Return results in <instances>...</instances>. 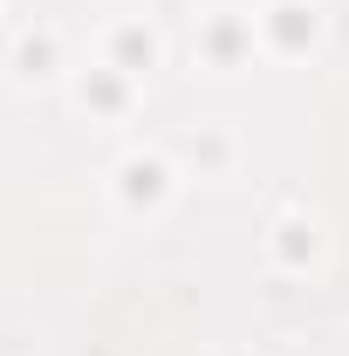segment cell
Returning a JSON list of instances; mask_svg holds the SVG:
<instances>
[{
    "instance_id": "6da1fadb",
    "label": "cell",
    "mask_w": 349,
    "mask_h": 356,
    "mask_svg": "<svg viewBox=\"0 0 349 356\" xmlns=\"http://www.w3.org/2000/svg\"><path fill=\"white\" fill-rule=\"evenodd\" d=\"M117 199H124L131 213H137V206L158 213V206L172 199V165H165L158 151H131V158L117 165Z\"/></svg>"
},
{
    "instance_id": "7a4b0ae2",
    "label": "cell",
    "mask_w": 349,
    "mask_h": 356,
    "mask_svg": "<svg viewBox=\"0 0 349 356\" xmlns=\"http://www.w3.org/2000/svg\"><path fill=\"white\" fill-rule=\"evenodd\" d=\"M261 35L274 48H288V55H295V48H315V35H322V7H315V0H274V7L261 14Z\"/></svg>"
},
{
    "instance_id": "3957f363",
    "label": "cell",
    "mask_w": 349,
    "mask_h": 356,
    "mask_svg": "<svg viewBox=\"0 0 349 356\" xmlns=\"http://www.w3.org/2000/svg\"><path fill=\"white\" fill-rule=\"evenodd\" d=\"M199 28H206V55H213V69H233L240 48H254V21H240L233 7H213Z\"/></svg>"
},
{
    "instance_id": "277c9868",
    "label": "cell",
    "mask_w": 349,
    "mask_h": 356,
    "mask_svg": "<svg viewBox=\"0 0 349 356\" xmlns=\"http://www.w3.org/2000/svg\"><path fill=\"white\" fill-rule=\"evenodd\" d=\"M151 62H158V35L137 28V21H117L110 28V69L117 76H151Z\"/></svg>"
},
{
    "instance_id": "5b68a950",
    "label": "cell",
    "mask_w": 349,
    "mask_h": 356,
    "mask_svg": "<svg viewBox=\"0 0 349 356\" xmlns=\"http://www.w3.org/2000/svg\"><path fill=\"white\" fill-rule=\"evenodd\" d=\"M322 254V226L302 220V213H288V220H274V261L281 267H302Z\"/></svg>"
},
{
    "instance_id": "8992f818",
    "label": "cell",
    "mask_w": 349,
    "mask_h": 356,
    "mask_svg": "<svg viewBox=\"0 0 349 356\" xmlns=\"http://www.w3.org/2000/svg\"><path fill=\"white\" fill-rule=\"evenodd\" d=\"M14 62H21V76H55V69H48V62H55V35H48V28H42V35H28Z\"/></svg>"
}]
</instances>
